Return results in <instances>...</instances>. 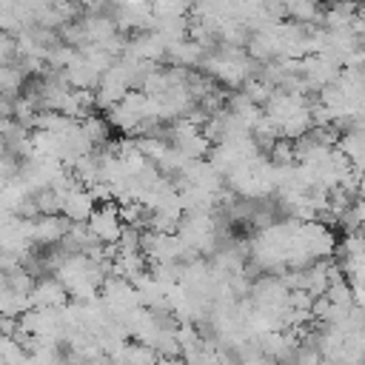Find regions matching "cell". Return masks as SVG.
I'll list each match as a JSON object with an SVG mask.
<instances>
[{
	"label": "cell",
	"mask_w": 365,
	"mask_h": 365,
	"mask_svg": "<svg viewBox=\"0 0 365 365\" xmlns=\"http://www.w3.org/2000/svg\"><path fill=\"white\" fill-rule=\"evenodd\" d=\"M86 228H88V234H91L100 245H117V240H120V234H123L120 208H117L114 202L94 205L91 217L86 220Z\"/></svg>",
	"instance_id": "cell-1"
},
{
	"label": "cell",
	"mask_w": 365,
	"mask_h": 365,
	"mask_svg": "<svg viewBox=\"0 0 365 365\" xmlns=\"http://www.w3.org/2000/svg\"><path fill=\"white\" fill-rule=\"evenodd\" d=\"M157 365H185V359L180 354H174V356H160Z\"/></svg>",
	"instance_id": "cell-3"
},
{
	"label": "cell",
	"mask_w": 365,
	"mask_h": 365,
	"mask_svg": "<svg viewBox=\"0 0 365 365\" xmlns=\"http://www.w3.org/2000/svg\"><path fill=\"white\" fill-rule=\"evenodd\" d=\"M31 297H34L37 305L54 308V305H60L66 299V288H63L60 279H43V282H37V288L31 291Z\"/></svg>",
	"instance_id": "cell-2"
},
{
	"label": "cell",
	"mask_w": 365,
	"mask_h": 365,
	"mask_svg": "<svg viewBox=\"0 0 365 365\" xmlns=\"http://www.w3.org/2000/svg\"><path fill=\"white\" fill-rule=\"evenodd\" d=\"M68 3H77V6H100V0H68Z\"/></svg>",
	"instance_id": "cell-4"
}]
</instances>
